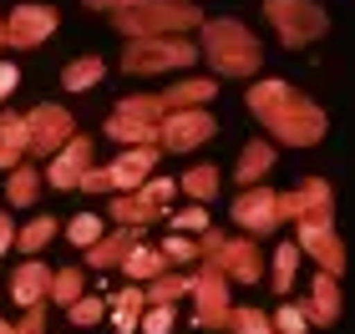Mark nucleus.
Here are the masks:
<instances>
[{
	"label": "nucleus",
	"mask_w": 355,
	"mask_h": 334,
	"mask_svg": "<svg viewBox=\"0 0 355 334\" xmlns=\"http://www.w3.org/2000/svg\"><path fill=\"white\" fill-rule=\"evenodd\" d=\"M0 334H15V329H6V324H0Z\"/></svg>",
	"instance_id": "a19ab883"
},
{
	"label": "nucleus",
	"mask_w": 355,
	"mask_h": 334,
	"mask_svg": "<svg viewBox=\"0 0 355 334\" xmlns=\"http://www.w3.org/2000/svg\"><path fill=\"white\" fill-rule=\"evenodd\" d=\"M26 132H31V152H36V157H56L71 142L76 127H71V117L61 106H36L26 117Z\"/></svg>",
	"instance_id": "0eeeda50"
},
{
	"label": "nucleus",
	"mask_w": 355,
	"mask_h": 334,
	"mask_svg": "<svg viewBox=\"0 0 355 334\" xmlns=\"http://www.w3.org/2000/svg\"><path fill=\"white\" fill-rule=\"evenodd\" d=\"M300 243L315 253L325 268H340V238L330 233V213H315V218H300Z\"/></svg>",
	"instance_id": "1a4fd4ad"
},
{
	"label": "nucleus",
	"mask_w": 355,
	"mask_h": 334,
	"mask_svg": "<svg viewBox=\"0 0 355 334\" xmlns=\"http://www.w3.org/2000/svg\"><path fill=\"white\" fill-rule=\"evenodd\" d=\"M198 36H203L208 66H214L218 76H254V71L264 66L259 36H254L249 26H239V21H203Z\"/></svg>",
	"instance_id": "f03ea898"
},
{
	"label": "nucleus",
	"mask_w": 355,
	"mask_h": 334,
	"mask_svg": "<svg viewBox=\"0 0 355 334\" xmlns=\"http://www.w3.org/2000/svg\"><path fill=\"white\" fill-rule=\"evenodd\" d=\"M92 10H122V6H132V0H87Z\"/></svg>",
	"instance_id": "e433bc0d"
},
{
	"label": "nucleus",
	"mask_w": 355,
	"mask_h": 334,
	"mask_svg": "<svg viewBox=\"0 0 355 334\" xmlns=\"http://www.w3.org/2000/svg\"><path fill=\"white\" fill-rule=\"evenodd\" d=\"M132 243V233H117V238H102V243H96V253H92V263H112L117 259V253Z\"/></svg>",
	"instance_id": "393cba45"
},
{
	"label": "nucleus",
	"mask_w": 355,
	"mask_h": 334,
	"mask_svg": "<svg viewBox=\"0 0 355 334\" xmlns=\"http://www.w3.org/2000/svg\"><path fill=\"white\" fill-rule=\"evenodd\" d=\"M198 61V46L183 41V36H142L127 46V56H122V71H132V76H153V71H183Z\"/></svg>",
	"instance_id": "20e7f679"
},
{
	"label": "nucleus",
	"mask_w": 355,
	"mask_h": 334,
	"mask_svg": "<svg viewBox=\"0 0 355 334\" xmlns=\"http://www.w3.org/2000/svg\"><path fill=\"white\" fill-rule=\"evenodd\" d=\"M0 51H6V21H0Z\"/></svg>",
	"instance_id": "ea45409f"
},
{
	"label": "nucleus",
	"mask_w": 355,
	"mask_h": 334,
	"mask_svg": "<svg viewBox=\"0 0 355 334\" xmlns=\"http://www.w3.org/2000/svg\"><path fill=\"white\" fill-rule=\"evenodd\" d=\"M239 329H244V334H269V324L259 319V314H249V309L239 314Z\"/></svg>",
	"instance_id": "2f4dec72"
},
{
	"label": "nucleus",
	"mask_w": 355,
	"mask_h": 334,
	"mask_svg": "<svg viewBox=\"0 0 355 334\" xmlns=\"http://www.w3.org/2000/svg\"><path fill=\"white\" fill-rule=\"evenodd\" d=\"M76 289H82L76 274H61V279H56V294H61V299H76Z\"/></svg>",
	"instance_id": "72a5a7b5"
},
{
	"label": "nucleus",
	"mask_w": 355,
	"mask_h": 334,
	"mask_svg": "<svg viewBox=\"0 0 355 334\" xmlns=\"http://www.w3.org/2000/svg\"><path fill=\"white\" fill-rule=\"evenodd\" d=\"M46 289H51V274H46L41 263H26L21 274H15V299H21V304H36Z\"/></svg>",
	"instance_id": "a211bd4d"
},
{
	"label": "nucleus",
	"mask_w": 355,
	"mask_h": 334,
	"mask_svg": "<svg viewBox=\"0 0 355 334\" xmlns=\"http://www.w3.org/2000/svg\"><path fill=\"white\" fill-rule=\"evenodd\" d=\"M203 15L188 6V0H132V6L117 10V30L122 36H183V30H198Z\"/></svg>",
	"instance_id": "7ed1b4c3"
},
{
	"label": "nucleus",
	"mask_w": 355,
	"mask_h": 334,
	"mask_svg": "<svg viewBox=\"0 0 355 334\" xmlns=\"http://www.w3.org/2000/svg\"><path fill=\"white\" fill-rule=\"evenodd\" d=\"M214 97H218V82H214V76H188V82H178V86L163 91V106H168V111H178V106H208Z\"/></svg>",
	"instance_id": "4468645a"
},
{
	"label": "nucleus",
	"mask_w": 355,
	"mask_h": 334,
	"mask_svg": "<svg viewBox=\"0 0 355 334\" xmlns=\"http://www.w3.org/2000/svg\"><path fill=\"white\" fill-rule=\"evenodd\" d=\"M168 319H173V314H168V304H163V309H153V314H148V329H153V334H163Z\"/></svg>",
	"instance_id": "f704fd0d"
},
{
	"label": "nucleus",
	"mask_w": 355,
	"mask_h": 334,
	"mask_svg": "<svg viewBox=\"0 0 355 334\" xmlns=\"http://www.w3.org/2000/svg\"><path fill=\"white\" fill-rule=\"evenodd\" d=\"M36 198V167H15L10 172V203H31Z\"/></svg>",
	"instance_id": "5701e85b"
},
{
	"label": "nucleus",
	"mask_w": 355,
	"mask_h": 334,
	"mask_svg": "<svg viewBox=\"0 0 355 334\" xmlns=\"http://www.w3.org/2000/svg\"><path fill=\"white\" fill-rule=\"evenodd\" d=\"M239 223L244 228H254V233H269L274 223H279V193H269V187H254V193H244L239 198Z\"/></svg>",
	"instance_id": "9d476101"
},
{
	"label": "nucleus",
	"mask_w": 355,
	"mask_h": 334,
	"mask_svg": "<svg viewBox=\"0 0 355 334\" xmlns=\"http://www.w3.org/2000/svg\"><path fill=\"white\" fill-rule=\"evenodd\" d=\"M264 15H269V26L279 30V41L289 51H300V46H310L330 30V15L315 0H264Z\"/></svg>",
	"instance_id": "39448f33"
},
{
	"label": "nucleus",
	"mask_w": 355,
	"mask_h": 334,
	"mask_svg": "<svg viewBox=\"0 0 355 334\" xmlns=\"http://www.w3.org/2000/svg\"><path fill=\"white\" fill-rule=\"evenodd\" d=\"M117 122H132V127H148V132H157V122L168 117V106H163V97H127V102H117V111H112Z\"/></svg>",
	"instance_id": "2eb2a0df"
},
{
	"label": "nucleus",
	"mask_w": 355,
	"mask_h": 334,
	"mask_svg": "<svg viewBox=\"0 0 355 334\" xmlns=\"http://www.w3.org/2000/svg\"><path fill=\"white\" fill-rule=\"evenodd\" d=\"M208 253H214L223 268H234L239 279H254V274H259V259H254L249 243H218V238H208Z\"/></svg>",
	"instance_id": "dca6fc26"
},
{
	"label": "nucleus",
	"mask_w": 355,
	"mask_h": 334,
	"mask_svg": "<svg viewBox=\"0 0 355 334\" xmlns=\"http://www.w3.org/2000/svg\"><path fill=\"white\" fill-rule=\"evenodd\" d=\"M96 314H102V304H96V299H82V304L71 309V319H82V324H92Z\"/></svg>",
	"instance_id": "7c9ffc66"
},
{
	"label": "nucleus",
	"mask_w": 355,
	"mask_h": 334,
	"mask_svg": "<svg viewBox=\"0 0 355 334\" xmlns=\"http://www.w3.org/2000/svg\"><path fill=\"white\" fill-rule=\"evenodd\" d=\"M310 314L320 324H330L335 314H340V299H335V284H330V274L325 279H315V294H310Z\"/></svg>",
	"instance_id": "aec40b11"
},
{
	"label": "nucleus",
	"mask_w": 355,
	"mask_h": 334,
	"mask_svg": "<svg viewBox=\"0 0 355 334\" xmlns=\"http://www.w3.org/2000/svg\"><path fill=\"white\" fill-rule=\"evenodd\" d=\"M168 253H173V259H193V248L183 243V238H173V243H168Z\"/></svg>",
	"instance_id": "4c0bfd02"
},
{
	"label": "nucleus",
	"mask_w": 355,
	"mask_h": 334,
	"mask_svg": "<svg viewBox=\"0 0 355 334\" xmlns=\"http://www.w3.org/2000/svg\"><path fill=\"white\" fill-rule=\"evenodd\" d=\"M87 167H92V142H87V137H71L67 147L51 157V183H56V187H76Z\"/></svg>",
	"instance_id": "9b49d317"
},
{
	"label": "nucleus",
	"mask_w": 355,
	"mask_h": 334,
	"mask_svg": "<svg viewBox=\"0 0 355 334\" xmlns=\"http://www.w3.org/2000/svg\"><path fill=\"white\" fill-rule=\"evenodd\" d=\"M178 228H203V213L193 208V213H178Z\"/></svg>",
	"instance_id": "c9c22d12"
},
{
	"label": "nucleus",
	"mask_w": 355,
	"mask_h": 334,
	"mask_svg": "<svg viewBox=\"0 0 355 334\" xmlns=\"http://www.w3.org/2000/svg\"><path fill=\"white\" fill-rule=\"evenodd\" d=\"M218 127H214V117H208L203 106H178V111H168L163 122H157V142H163L168 152H188V147H198V142H208Z\"/></svg>",
	"instance_id": "423d86ee"
},
{
	"label": "nucleus",
	"mask_w": 355,
	"mask_h": 334,
	"mask_svg": "<svg viewBox=\"0 0 355 334\" xmlns=\"http://www.w3.org/2000/svg\"><path fill=\"white\" fill-rule=\"evenodd\" d=\"M269 163H274V147H269V142H249L244 157H239V178H244V183H259L264 172H269Z\"/></svg>",
	"instance_id": "6ab92c4d"
},
{
	"label": "nucleus",
	"mask_w": 355,
	"mask_h": 334,
	"mask_svg": "<svg viewBox=\"0 0 355 334\" xmlns=\"http://www.w3.org/2000/svg\"><path fill=\"white\" fill-rule=\"evenodd\" d=\"M51 233H56V223H51V218H36V223H31V228L21 233V248H31V253H36V248H41Z\"/></svg>",
	"instance_id": "b1692460"
},
{
	"label": "nucleus",
	"mask_w": 355,
	"mask_h": 334,
	"mask_svg": "<svg viewBox=\"0 0 355 334\" xmlns=\"http://www.w3.org/2000/svg\"><path fill=\"white\" fill-rule=\"evenodd\" d=\"M102 76H107L102 56H82V61H71V66L61 71V86H67V91H92Z\"/></svg>",
	"instance_id": "f3484780"
},
{
	"label": "nucleus",
	"mask_w": 355,
	"mask_h": 334,
	"mask_svg": "<svg viewBox=\"0 0 355 334\" xmlns=\"http://www.w3.org/2000/svg\"><path fill=\"white\" fill-rule=\"evenodd\" d=\"M31 152V132L21 111H6L0 117V167H21V157Z\"/></svg>",
	"instance_id": "f8f14e48"
},
{
	"label": "nucleus",
	"mask_w": 355,
	"mask_h": 334,
	"mask_svg": "<svg viewBox=\"0 0 355 334\" xmlns=\"http://www.w3.org/2000/svg\"><path fill=\"white\" fill-rule=\"evenodd\" d=\"M127 268H132V274H157V268H163V259H157L153 248H137L132 259H127Z\"/></svg>",
	"instance_id": "a878e982"
},
{
	"label": "nucleus",
	"mask_w": 355,
	"mask_h": 334,
	"mask_svg": "<svg viewBox=\"0 0 355 334\" xmlns=\"http://www.w3.org/2000/svg\"><path fill=\"white\" fill-rule=\"evenodd\" d=\"M51 30H56V10L51 6H15L6 15V46H15V51L41 46Z\"/></svg>",
	"instance_id": "6e6552de"
},
{
	"label": "nucleus",
	"mask_w": 355,
	"mask_h": 334,
	"mask_svg": "<svg viewBox=\"0 0 355 334\" xmlns=\"http://www.w3.org/2000/svg\"><path fill=\"white\" fill-rule=\"evenodd\" d=\"M289 274H295V248H279V259H274V284H289Z\"/></svg>",
	"instance_id": "c85d7f7f"
},
{
	"label": "nucleus",
	"mask_w": 355,
	"mask_h": 334,
	"mask_svg": "<svg viewBox=\"0 0 355 334\" xmlns=\"http://www.w3.org/2000/svg\"><path fill=\"white\" fill-rule=\"evenodd\" d=\"M15 86H21V66H15V61H0V102H6Z\"/></svg>",
	"instance_id": "cd10ccee"
},
{
	"label": "nucleus",
	"mask_w": 355,
	"mask_h": 334,
	"mask_svg": "<svg viewBox=\"0 0 355 334\" xmlns=\"http://www.w3.org/2000/svg\"><path fill=\"white\" fill-rule=\"evenodd\" d=\"M132 319H137V294H122V304H117V324H122V329H132Z\"/></svg>",
	"instance_id": "c756f323"
},
{
	"label": "nucleus",
	"mask_w": 355,
	"mask_h": 334,
	"mask_svg": "<svg viewBox=\"0 0 355 334\" xmlns=\"http://www.w3.org/2000/svg\"><path fill=\"white\" fill-rule=\"evenodd\" d=\"M157 163V152L153 147H132L127 157H117V163L107 167V178H112V187H142L148 183V167Z\"/></svg>",
	"instance_id": "ddd939ff"
},
{
	"label": "nucleus",
	"mask_w": 355,
	"mask_h": 334,
	"mask_svg": "<svg viewBox=\"0 0 355 334\" xmlns=\"http://www.w3.org/2000/svg\"><path fill=\"white\" fill-rule=\"evenodd\" d=\"M6 243H10V218L0 213V253H6Z\"/></svg>",
	"instance_id": "58836bf2"
},
{
	"label": "nucleus",
	"mask_w": 355,
	"mask_h": 334,
	"mask_svg": "<svg viewBox=\"0 0 355 334\" xmlns=\"http://www.w3.org/2000/svg\"><path fill=\"white\" fill-rule=\"evenodd\" d=\"M249 111L289 147H315L325 137V111H320L304 91H295L289 82H254L249 86Z\"/></svg>",
	"instance_id": "f257e3e1"
},
{
	"label": "nucleus",
	"mask_w": 355,
	"mask_h": 334,
	"mask_svg": "<svg viewBox=\"0 0 355 334\" xmlns=\"http://www.w3.org/2000/svg\"><path fill=\"white\" fill-rule=\"evenodd\" d=\"M193 289L203 294V324H218V319H223V279L208 274V279L193 284Z\"/></svg>",
	"instance_id": "412c9836"
},
{
	"label": "nucleus",
	"mask_w": 355,
	"mask_h": 334,
	"mask_svg": "<svg viewBox=\"0 0 355 334\" xmlns=\"http://www.w3.org/2000/svg\"><path fill=\"white\" fill-rule=\"evenodd\" d=\"M279 329L284 334H304V319H300L295 309H279Z\"/></svg>",
	"instance_id": "473e14b6"
},
{
	"label": "nucleus",
	"mask_w": 355,
	"mask_h": 334,
	"mask_svg": "<svg viewBox=\"0 0 355 334\" xmlns=\"http://www.w3.org/2000/svg\"><path fill=\"white\" fill-rule=\"evenodd\" d=\"M96 233H102V223H96L92 213L71 223V243H96Z\"/></svg>",
	"instance_id": "bb28decb"
},
{
	"label": "nucleus",
	"mask_w": 355,
	"mask_h": 334,
	"mask_svg": "<svg viewBox=\"0 0 355 334\" xmlns=\"http://www.w3.org/2000/svg\"><path fill=\"white\" fill-rule=\"evenodd\" d=\"M183 187H188L193 198H214V193H218V172H214V167H193L188 178H183Z\"/></svg>",
	"instance_id": "4be33fe9"
}]
</instances>
